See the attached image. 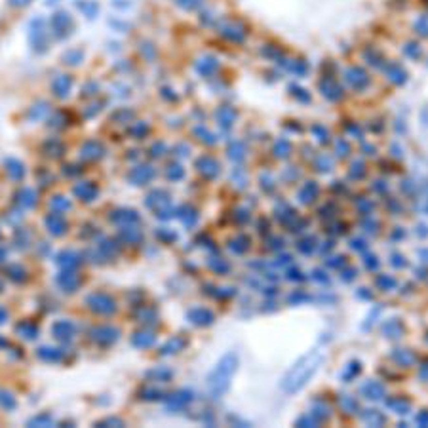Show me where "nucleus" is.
I'll return each mask as SVG.
<instances>
[{"instance_id": "f257e3e1", "label": "nucleus", "mask_w": 428, "mask_h": 428, "mask_svg": "<svg viewBox=\"0 0 428 428\" xmlns=\"http://www.w3.org/2000/svg\"><path fill=\"white\" fill-rule=\"evenodd\" d=\"M325 356L321 354L320 350H312L308 352L307 356H303L299 361H295V365L285 373L284 381H282V388L285 392H297L307 385L308 381L314 377V373L320 369V365L323 363Z\"/></svg>"}, {"instance_id": "f03ea898", "label": "nucleus", "mask_w": 428, "mask_h": 428, "mask_svg": "<svg viewBox=\"0 0 428 428\" xmlns=\"http://www.w3.org/2000/svg\"><path fill=\"white\" fill-rule=\"evenodd\" d=\"M236 369V356H225L221 363L217 365V369L214 371V377H212V390L217 392V394H223L228 387V381Z\"/></svg>"}, {"instance_id": "7ed1b4c3", "label": "nucleus", "mask_w": 428, "mask_h": 428, "mask_svg": "<svg viewBox=\"0 0 428 428\" xmlns=\"http://www.w3.org/2000/svg\"><path fill=\"white\" fill-rule=\"evenodd\" d=\"M179 2H181L183 6H187V8H192V6H196V4H198V0H179ZM200 2H202V0H200Z\"/></svg>"}]
</instances>
